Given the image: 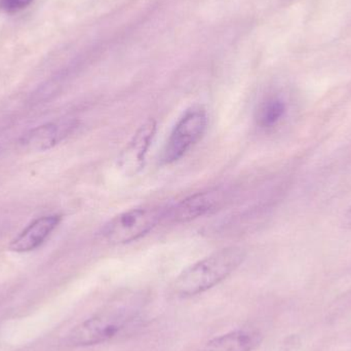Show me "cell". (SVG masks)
<instances>
[{
	"label": "cell",
	"mask_w": 351,
	"mask_h": 351,
	"mask_svg": "<svg viewBox=\"0 0 351 351\" xmlns=\"http://www.w3.org/2000/svg\"><path fill=\"white\" fill-rule=\"evenodd\" d=\"M245 259V252L241 247H230L215 252L179 274L174 282L175 293L183 298L202 294L226 280Z\"/></svg>",
	"instance_id": "6da1fadb"
},
{
	"label": "cell",
	"mask_w": 351,
	"mask_h": 351,
	"mask_svg": "<svg viewBox=\"0 0 351 351\" xmlns=\"http://www.w3.org/2000/svg\"><path fill=\"white\" fill-rule=\"evenodd\" d=\"M136 319L130 307H111L86 319L70 333L69 343L73 346H92L117 337Z\"/></svg>",
	"instance_id": "7a4b0ae2"
},
{
	"label": "cell",
	"mask_w": 351,
	"mask_h": 351,
	"mask_svg": "<svg viewBox=\"0 0 351 351\" xmlns=\"http://www.w3.org/2000/svg\"><path fill=\"white\" fill-rule=\"evenodd\" d=\"M160 208L144 206L131 208L111 219L102 229V234L112 245H125L145 237L164 218Z\"/></svg>",
	"instance_id": "3957f363"
},
{
	"label": "cell",
	"mask_w": 351,
	"mask_h": 351,
	"mask_svg": "<svg viewBox=\"0 0 351 351\" xmlns=\"http://www.w3.org/2000/svg\"><path fill=\"white\" fill-rule=\"evenodd\" d=\"M208 114L204 107L194 105L184 112L177 121L162 152L164 164L171 165L181 160L206 134Z\"/></svg>",
	"instance_id": "277c9868"
},
{
	"label": "cell",
	"mask_w": 351,
	"mask_h": 351,
	"mask_svg": "<svg viewBox=\"0 0 351 351\" xmlns=\"http://www.w3.org/2000/svg\"><path fill=\"white\" fill-rule=\"evenodd\" d=\"M226 199L223 190L210 189L198 192L176 204L169 212V219L175 223H187L210 214L220 208Z\"/></svg>",
	"instance_id": "5b68a950"
},
{
	"label": "cell",
	"mask_w": 351,
	"mask_h": 351,
	"mask_svg": "<svg viewBox=\"0 0 351 351\" xmlns=\"http://www.w3.org/2000/svg\"><path fill=\"white\" fill-rule=\"evenodd\" d=\"M156 123L154 119L145 121L136 132L131 141L119 154L117 165L123 174L137 175L143 169L146 156L156 137Z\"/></svg>",
	"instance_id": "8992f818"
},
{
	"label": "cell",
	"mask_w": 351,
	"mask_h": 351,
	"mask_svg": "<svg viewBox=\"0 0 351 351\" xmlns=\"http://www.w3.org/2000/svg\"><path fill=\"white\" fill-rule=\"evenodd\" d=\"M61 222V216L41 217L29 224L10 243V250L16 253H28L40 247Z\"/></svg>",
	"instance_id": "52a82bcc"
},
{
	"label": "cell",
	"mask_w": 351,
	"mask_h": 351,
	"mask_svg": "<svg viewBox=\"0 0 351 351\" xmlns=\"http://www.w3.org/2000/svg\"><path fill=\"white\" fill-rule=\"evenodd\" d=\"M261 341V334L256 330H235L210 340L202 351H253Z\"/></svg>",
	"instance_id": "ba28073f"
},
{
	"label": "cell",
	"mask_w": 351,
	"mask_h": 351,
	"mask_svg": "<svg viewBox=\"0 0 351 351\" xmlns=\"http://www.w3.org/2000/svg\"><path fill=\"white\" fill-rule=\"evenodd\" d=\"M73 125L72 123H65L61 125L57 123L40 125L29 132L23 138L22 143L29 149L37 152L51 149L70 133Z\"/></svg>",
	"instance_id": "9c48e42d"
},
{
	"label": "cell",
	"mask_w": 351,
	"mask_h": 351,
	"mask_svg": "<svg viewBox=\"0 0 351 351\" xmlns=\"http://www.w3.org/2000/svg\"><path fill=\"white\" fill-rule=\"evenodd\" d=\"M286 113L287 104L280 97H268L256 109V125L263 130L272 129L282 121Z\"/></svg>",
	"instance_id": "30bf717a"
},
{
	"label": "cell",
	"mask_w": 351,
	"mask_h": 351,
	"mask_svg": "<svg viewBox=\"0 0 351 351\" xmlns=\"http://www.w3.org/2000/svg\"><path fill=\"white\" fill-rule=\"evenodd\" d=\"M34 0H0V8L8 14H16L32 4Z\"/></svg>",
	"instance_id": "8fae6325"
},
{
	"label": "cell",
	"mask_w": 351,
	"mask_h": 351,
	"mask_svg": "<svg viewBox=\"0 0 351 351\" xmlns=\"http://www.w3.org/2000/svg\"><path fill=\"white\" fill-rule=\"evenodd\" d=\"M343 224L344 226L351 229V208L346 212V214L344 215Z\"/></svg>",
	"instance_id": "7c38bea8"
}]
</instances>
